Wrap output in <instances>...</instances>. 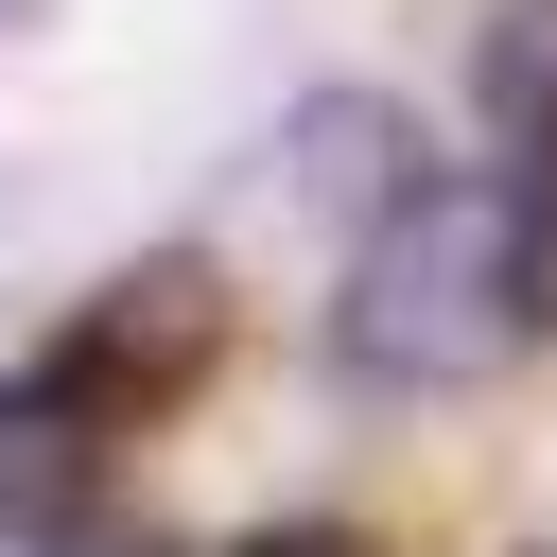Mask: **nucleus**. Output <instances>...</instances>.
<instances>
[{"instance_id":"obj_1","label":"nucleus","mask_w":557,"mask_h":557,"mask_svg":"<svg viewBox=\"0 0 557 557\" xmlns=\"http://www.w3.org/2000/svg\"><path fill=\"white\" fill-rule=\"evenodd\" d=\"M522 331H540V296H522V209H505V191H453V174H435L400 226L348 244V296H331L348 383L453 400V383H487Z\"/></svg>"},{"instance_id":"obj_2","label":"nucleus","mask_w":557,"mask_h":557,"mask_svg":"<svg viewBox=\"0 0 557 557\" xmlns=\"http://www.w3.org/2000/svg\"><path fill=\"white\" fill-rule=\"evenodd\" d=\"M226 366V278L174 244V261H122V278H87V313L52 331V400L87 418V435H139V418H174L191 383Z\"/></svg>"},{"instance_id":"obj_3","label":"nucleus","mask_w":557,"mask_h":557,"mask_svg":"<svg viewBox=\"0 0 557 557\" xmlns=\"http://www.w3.org/2000/svg\"><path fill=\"white\" fill-rule=\"evenodd\" d=\"M261 191H278L296 226L366 244V226H400L435 174H418V122H400L383 87H313V104H278V139H261Z\"/></svg>"},{"instance_id":"obj_4","label":"nucleus","mask_w":557,"mask_h":557,"mask_svg":"<svg viewBox=\"0 0 557 557\" xmlns=\"http://www.w3.org/2000/svg\"><path fill=\"white\" fill-rule=\"evenodd\" d=\"M70 487H87V418H70L52 383H17V400H0V522H52Z\"/></svg>"},{"instance_id":"obj_5","label":"nucleus","mask_w":557,"mask_h":557,"mask_svg":"<svg viewBox=\"0 0 557 557\" xmlns=\"http://www.w3.org/2000/svg\"><path fill=\"white\" fill-rule=\"evenodd\" d=\"M487 122H505V139H557V0H522V17L487 35Z\"/></svg>"},{"instance_id":"obj_6","label":"nucleus","mask_w":557,"mask_h":557,"mask_svg":"<svg viewBox=\"0 0 557 557\" xmlns=\"http://www.w3.org/2000/svg\"><path fill=\"white\" fill-rule=\"evenodd\" d=\"M522 296H540V331H557V157H540V191H522Z\"/></svg>"},{"instance_id":"obj_7","label":"nucleus","mask_w":557,"mask_h":557,"mask_svg":"<svg viewBox=\"0 0 557 557\" xmlns=\"http://www.w3.org/2000/svg\"><path fill=\"white\" fill-rule=\"evenodd\" d=\"M244 557H383V540H348V522H261Z\"/></svg>"},{"instance_id":"obj_8","label":"nucleus","mask_w":557,"mask_h":557,"mask_svg":"<svg viewBox=\"0 0 557 557\" xmlns=\"http://www.w3.org/2000/svg\"><path fill=\"white\" fill-rule=\"evenodd\" d=\"M52 557H157V540H104V522H87V540H52Z\"/></svg>"},{"instance_id":"obj_9","label":"nucleus","mask_w":557,"mask_h":557,"mask_svg":"<svg viewBox=\"0 0 557 557\" xmlns=\"http://www.w3.org/2000/svg\"><path fill=\"white\" fill-rule=\"evenodd\" d=\"M0 17H17V0H0Z\"/></svg>"},{"instance_id":"obj_10","label":"nucleus","mask_w":557,"mask_h":557,"mask_svg":"<svg viewBox=\"0 0 557 557\" xmlns=\"http://www.w3.org/2000/svg\"><path fill=\"white\" fill-rule=\"evenodd\" d=\"M540 157H557V139H540Z\"/></svg>"}]
</instances>
